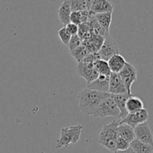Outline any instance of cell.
Returning a JSON list of instances; mask_svg holds the SVG:
<instances>
[{"mask_svg":"<svg viewBox=\"0 0 153 153\" xmlns=\"http://www.w3.org/2000/svg\"><path fill=\"white\" fill-rule=\"evenodd\" d=\"M110 96L109 93H102L85 88L78 96L79 109L84 114L92 116L100 103Z\"/></svg>","mask_w":153,"mask_h":153,"instance_id":"6da1fadb","label":"cell"},{"mask_svg":"<svg viewBox=\"0 0 153 153\" xmlns=\"http://www.w3.org/2000/svg\"><path fill=\"white\" fill-rule=\"evenodd\" d=\"M119 125V120H113L111 123L105 124L99 135L98 143L108 149L110 152H117L116 140L117 137V128Z\"/></svg>","mask_w":153,"mask_h":153,"instance_id":"7a4b0ae2","label":"cell"},{"mask_svg":"<svg viewBox=\"0 0 153 153\" xmlns=\"http://www.w3.org/2000/svg\"><path fill=\"white\" fill-rule=\"evenodd\" d=\"M83 126L77 125L63 128L61 131V137L57 140V149L68 147L70 144H75L79 140Z\"/></svg>","mask_w":153,"mask_h":153,"instance_id":"3957f363","label":"cell"},{"mask_svg":"<svg viewBox=\"0 0 153 153\" xmlns=\"http://www.w3.org/2000/svg\"><path fill=\"white\" fill-rule=\"evenodd\" d=\"M120 114V111L118 108L117 107L114 101L111 97H109L108 98L103 100L100 105L97 107L95 111L94 112L92 116L95 117H118Z\"/></svg>","mask_w":153,"mask_h":153,"instance_id":"277c9868","label":"cell"},{"mask_svg":"<svg viewBox=\"0 0 153 153\" xmlns=\"http://www.w3.org/2000/svg\"><path fill=\"white\" fill-rule=\"evenodd\" d=\"M119 75L128 91V94L129 95H132L131 90V86L137 79V73L135 67L130 63L126 62L123 68L119 73Z\"/></svg>","mask_w":153,"mask_h":153,"instance_id":"5b68a950","label":"cell"},{"mask_svg":"<svg viewBox=\"0 0 153 153\" xmlns=\"http://www.w3.org/2000/svg\"><path fill=\"white\" fill-rule=\"evenodd\" d=\"M98 53L102 60L108 61L113 55L120 53L117 43L110 35H108L105 37L104 41L100 50L98 51Z\"/></svg>","mask_w":153,"mask_h":153,"instance_id":"8992f818","label":"cell"},{"mask_svg":"<svg viewBox=\"0 0 153 153\" xmlns=\"http://www.w3.org/2000/svg\"><path fill=\"white\" fill-rule=\"evenodd\" d=\"M78 76L83 78L87 83L90 84L98 77L99 74L94 69V64L85 63L83 61L79 62L76 68Z\"/></svg>","mask_w":153,"mask_h":153,"instance_id":"52a82bcc","label":"cell"},{"mask_svg":"<svg viewBox=\"0 0 153 153\" xmlns=\"http://www.w3.org/2000/svg\"><path fill=\"white\" fill-rule=\"evenodd\" d=\"M134 135H135V139L143 142V143H147V144L152 146V134L147 122L138 124L137 126L134 127Z\"/></svg>","mask_w":153,"mask_h":153,"instance_id":"ba28073f","label":"cell"},{"mask_svg":"<svg viewBox=\"0 0 153 153\" xmlns=\"http://www.w3.org/2000/svg\"><path fill=\"white\" fill-rule=\"evenodd\" d=\"M108 93L110 94H128L119 73H111L109 76Z\"/></svg>","mask_w":153,"mask_h":153,"instance_id":"9c48e42d","label":"cell"},{"mask_svg":"<svg viewBox=\"0 0 153 153\" xmlns=\"http://www.w3.org/2000/svg\"><path fill=\"white\" fill-rule=\"evenodd\" d=\"M109 76L99 75L98 77L88 85V88L102 93H108Z\"/></svg>","mask_w":153,"mask_h":153,"instance_id":"30bf717a","label":"cell"},{"mask_svg":"<svg viewBox=\"0 0 153 153\" xmlns=\"http://www.w3.org/2000/svg\"><path fill=\"white\" fill-rule=\"evenodd\" d=\"M90 11L97 13H102L106 12H113L114 4L110 0H95L89 9Z\"/></svg>","mask_w":153,"mask_h":153,"instance_id":"8fae6325","label":"cell"},{"mask_svg":"<svg viewBox=\"0 0 153 153\" xmlns=\"http://www.w3.org/2000/svg\"><path fill=\"white\" fill-rule=\"evenodd\" d=\"M130 96L131 95H128V94H111V97L114 100L117 107L118 108L120 111V114L117 117L120 120L123 119L128 114L126 110V100H128Z\"/></svg>","mask_w":153,"mask_h":153,"instance_id":"7c38bea8","label":"cell"},{"mask_svg":"<svg viewBox=\"0 0 153 153\" xmlns=\"http://www.w3.org/2000/svg\"><path fill=\"white\" fill-rule=\"evenodd\" d=\"M104 40L105 37L102 36L92 34L89 39L82 41V45H84L88 49L89 52H98Z\"/></svg>","mask_w":153,"mask_h":153,"instance_id":"4fadbf2b","label":"cell"},{"mask_svg":"<svg viewBox=\"0 0 153 153\" xmlns=\"http://www.w3.org/2000/svg\"><path fill=\"white\" fill-rule=\"evenodd\" d=\"M107 62L111 73H119L123 68L126 61L125 58L119 53L113 55Z\"/></svg>","mask_w":153,"mask_h":153,"instance_id":"5bb4252c","label":"cell"},{"mask_svg":"<svg viewBox=\"0 0 153 153\" xmlns=\"http://www.w3.org/2000/svg\"><path fill=\"white\" fill-rule=\"evenodd\" d=\"M71 9L68 0H64L60 5L58 10V15L61 23L66 26L70 23V16L71 14Z\"/></svg>","mask_w":153,"mask_h":153,"instance_id":"9a60e30c","label":"cell"},{"mask_svg":"<svg viewBox=\"0 0 153 153\" xmlns=\"http://www.w3.org/2000/svg\"><path fill=\"white\" fill-rule=\"evenodd\" d=\"M117 136L125 139L129 143L135 139L134 128L126 124H119L117 128Z\"/></svg>","mask_w":153,"mask_h":153,"instance_id":"2e32d148","label":"cell"},{"mask_svg":"<svg viewBox=\"0 0 153 153\" xmlns=\"http://www.w3.org/2000/svg\"><path fill=\"white\" fill-rule=\"evenodd\" d=\"M96 19L101 28L109 34L111 23L112 21V12H106L102 13H97L94 14Z\"/></svg>","mask_w":153,"mask_h":153,"instance_id":"e0dca14e","label":"cell"},{"mask_svg":"<svg viewBox=\"0 0 153 153\" xmlns=\"http://www.w3.org/2000/svg\"><path fill=\"white\" fill-rule=\"evenodd\" d=\"M126 108L128 113H135L144 108V105L143 101L140 98L131 95L126 100Z\"/></svg>","mask_w":153,"mask_h":153,"instance_id":"ac0fdd59","label":"cell"},{"mask_svg":"<svg viewBox=\"0 0 153 153\" xmlns=\"http://www.w3.org/2000/svg\"><path fill=\"white\" fill-rule=\"evenodd\" d=\"M130 147L135 153H152L153 147L151 145L143 143L140 140L134 139L130 143Z\"/></svg>","mask_w":153,"mask_h":153,"instance_id":"d6986e66","label":"cell"},{"mask_svg":"<svg viewBox=\"0 0 153 153\" xmlns=\"http://www.w3.org/2000/svg\"><path fill=\"white\" fill-rule=\"evenodd\" d=\"M94 69L98 73L99 75H102V76H110L111 72L108 67L107 61L104 60L100 59L94 63Z\"/></svg>","mask_w":153,"mask_h":153,"instance_id":"ffe728a7","label":"cell"},{"mask_svg":"<svg viewBox=\"0 0 153 153\" xmlns=\"http://www.w3.org/2000/svg\"><path fill=\"white\" fill-rule=\"evenodd\" d=\"M70 55L75 58L76 61H78V63L81 62L84 58H85L88 54H89V51L88 50L86 47H85L84 45H81L80 46H79L78 48H76V49H74L73 51L70 52Z\"/></svg>","mask_w":153,"mask_h":153,"instance_id":"44dd1931","label":"cell"},{"mask_svg":"<svg viewBox=\"0 0 153 153\" xmlns=\"http://www.w3.org/2000/svg\"><path fill=\"white\" fill-rule=\"evenodd\" d=\"M77 35L80 37L82 41L88 40V39H89L92 36V33H91V29L89 28V25H88V24L87 22L80 24L79 25V30H78Z\"/></svg>","mask_w":153,"mask_h":153,"instance_id":"7402d4cb","label":"cell"},{"mask_svg":"<svg viewBox=\"0 0 153 153\" xmlns=\"http://www.w3.org/2000/svg\"><path fill=\"white\" fill-rule=\"evenodd\" d=\"M71 11H82L88 10L85 0H68Z\"/></svg>","mask_w":153,"mask_h":153,"instance_id":"603a6c76","label":"cell"},{"mask_svg":"<svg viewBox=\"0 0 153 153\" xmlns=\"http://www.w3.org/2000/svg\"><path fill=\"white\" fill-rule=\"evenodd\" d=\"M82 44V40H81V38L77 34H76V35L71 36V38H70V41H69L67 46H68L69 51L70 52L74 50V49H76V48L79 47V46H80Z\"/></svg>","mask_w":153,"mask_h":153,"instance_id":"cb8c5ba5","label":"cell"},{"mask_svg":"<svg viewBox=\"0 0 153 153\" xmlns=\"http://www.w3.org/2000/svg\"><path fill=\"white\" fill-rule=\"evenodd\" d=\"M58 37H60L61 40L62 41V43H64V45L67 46L69 43V41H70V38H71V35L70 34V33L67 31L65 27H63L61 29L58 31Z\"/></svg>","mask_w":153,"mask_h":153,"instance_id":"d4e9b609","label":"cell"},{"mask_svg":"<svg viewBox=\"0 0 153 153\" xmlns=\"http://www.w3.org/2000/svg\"><path fill=\"white\" fill-rule=\"evenodd\" d=\"M130 147V143L126 140L125 139L117 136L116 140V149L117 151H121L127 149Z\"/></svg>","mask_w":153,"mask_h":153,"instance_id":"484cf974","label":"cell"},{"mask_svg":"<svg viewBox=\"0 0 153 153\" xmlns=\"http://www.w3.org/2000/svg\"><path fill=\"white\" fill-rule=\"evenodd\" d=\"M135 114L136 115H137L139 124L143 123H145V122H147V120L149 118V112H148V111L145 108H143L140 111H139L135 112Z\"/></svg>","mask_w":153,"mask_h":153,"instance_id":"4316f807","label":"cell"},{"mask_svg":"<svg viewBox=\"0 0 153 153\" xmlns=\"http://www.w3.org/2000/svg\"><path fill=\"white\" fill-rule=\"evenodd\" d=\"M101 59L100 58V55H99L98 52H90L89 54L85 56V58L82 60V61L85 63H91V64H94V62H96L98 60Z\"/></svg>","mask_w":153,"mask_h":153,"instance_id":"83f0119b","label":"cell"},{"mask_svg":"<svg viewBox=\"0 0 153 153\" xmlns=\"http://www.w3.org/2000/svg\"><path fill=\"white\" fill-rule=\"evenodd\" d=\"M70 22L71 23L79 25L82 24V17L80 11H72L70 16Z\"/></svg>","mask_w":153,"mask_h":153,"instance_id":"f1b7e54d","label":"cell"},{"mask_svg":"<svg viewBox=\"0 0 153 153\" xmlns=\"http://www.w3.org/2000/svg\"><path fill=\"white\" fill-rule=\"evenodd\" d=\"M67 29V31L70 33V34L71 36L76 35L78 34V30H79V25H76V24H73L70 22L69 24H67L66 26H64Z\"/></svg>","mask_w":153,"mask_h":153,"instance_id":"f546056e","label":"cell"},{"mask_svg":"<svg viewBox=\"0 0 153 153\" xmlns=\"http://www.w3.org/2000/svg\"><path fill=\"white\" fill-rule=\"evenodd\" d=\"M115 153H135L134 152L132 149L131 147L128 148L127 149H125V150H121V151H117Z\"/></svg>","mask_w":153,"mask_h":153,"instance_id":"4dcf8cb0","label":"cell"},{"mask_svg":"<svg viewBox=\"0 0 153 153\" xmlns=\"http://www.w3.org/2000/svg\"><path fill=\"white\" fill-rule=\"evenodd\" d=\"M86 1V4H87V8H88V10H89L90 7L92 5L93 3L95 1V0H85Z\"/></svg>","mask_w":153,"mask_h":153,"instance_id":"1f68e13d","label":"cell"}]
</instances>
